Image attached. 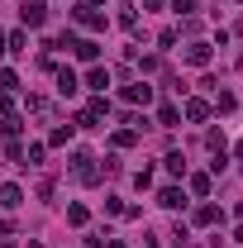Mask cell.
Segmentation results:
<instances>
[{"label":"cell","mask_w":243,"mask_h":248,"mask_svg":"<svg viewBox=\"0 0 243 248\" xmlns=\"http://www.w3.org/2000/svg\"><path fill=\"white\" fill-rule=\"evenodd\" d=\"M72 177H76V182H86V186L100 182V167H95V157L86 153V148H81V153H72Z\"/></svg>","instance_id":"obj_1"},{"label":"cell","mask_w":243,"mask_h":248,"mask_svg":"<svg viewBox=\"0 0 243 248\" xmlns=\"http://www.w3.org/2000/svg\"><path fill=\"white\" fill-rule=\"evenodd\" d=\"M72 19H76L81 29H105V15H100L95 5H76V10H72Z\"/></svg>","instance_id":"obj_2"},{"label":"cell","mask_w":243,"mask_h":248,"mask_svg":"<svg viewBox=\"0 0 243 248\" xmlns=\"http://www.w3.org/2000/svg\"><path fill=\"white\" fill-rule=\"evenodd\" d=\"M124 100H129V105H148L152 86H148V81H129V86H124Z\"/></svg>","instance_id":"obj_3"},{"label":"cell","mask_w":243,"mask_h":248,"mask_svg":"<svg viewBox=\"0 0 243 248\" xmlns=\"http://www.w3.org/2000/svg\"><path fill=\"white\" fill-rule=\"evenodd\" d=\"M19 19H24L29 29H43V24H48V10H43V5L33 0V5H24V10H19Z\"/></svg>","instance_id":"obj_4"},{"label":"cell","mask_w":243,"mask_h":248,"mask_svg":"<svg viewBox=\"0 0 243 248\" xmlns=\"http://www.w3.org/2000/svg\"><path fill=\"white\" fill-rule=\"evenodd\" d=\"M157 205H162V210H177V205H186L182 186H162V191H157Z\"/></svg>","instance_id":"obj_5"},{"label":"cell","mask_w":243,"mask_h":248,"mask_svg":"<svg viewBox=\"0 0 243 248\" xmlns=\"http://www.w3.org/2000/svg\"><path fill=\"white\" fill-rule=\"evenodd\" d=\"M72 53H76L81 62H95V58H100V43H95V38H76V48H72Z\"/></svg>","instance_id":"obj_6"},{"label":"cell","mask_w":243,"mask_h":248,"mask_svg":"<svg viewBox=\"0 0 243 248\" xmlns=\"http://www.w3.org/2000/svg\"><path fill=\"white\" fill-rule=\"evenodd\" d=\"M76 86H81V81H76V72H72V67H58V91H62V95H76Z\"/></svg>","instance_id":"obj_7"},{"label":"cell","mask_w":243,"mask_h":248,"mask_svg":"<svg viewBox=\"0 0 243 248\" xmlns=\"http://www.w3.org/2000/svg\"><path fill=\"white\" fill-rule=\"evenodd\" d=\"M0 205H5V210H19V205H24V191H19V186H0Z\"/></svg>","instance_id":"obj_8"},{"label":"cell","mask_w":243,"mask_h":248,"mask_svg":"<svg viewBox=\"0 0 243 248\" xmlns=\"http://www.w3.org/2000/svg\"><path fill=\"white\" fill-rule=\"evenodd\" d=\"M186 62H191V67H205V62H210V43H191V48H186Z\"/></svg>","instance_id":"obj_9"},{"label":"cell","mask_w":243,"mask_h":248,"mask_svg":"<svg viewBox=\"0 0 243 248\" xmlns=\"http://www.w3.org/2000/svg\"><path fill=\"white\" fill-rule=\"evenodd\" d=\"M86 86H91V91H105V86H110V72H105V67H91V72H86Z\"/></svg>","instance_id":"obj_10"},{"label":"cell","mask_w":243,"mask_h":248,"mask_svg":"<svg viewBox=\"0 0 243 248\" xmlns=\"http://www.w3.org/2000/svg\"><path fill=\"white\" fill-rule=\"evenodd\" d=\"M186 120H210V105H205V100H186Z\"/></svg>","instance_id":"obj_11"},{"label":"cell","mask_w":243,"mask_h":248,"mask_svg":"<svg viewBox=\"0 0 243 248\" xmlns=\"http://www.w3.org/2000/svg\"><path fill=\"white\" fill-rule=\"evenodd\" d=\"M110 143H115V148H134V143H138V129H115Z\"/></svg>","instance_id":"obj_12"},{"label":"cell","mask_w":243,"mask_h":248,"mask_svg":"<svg viewBox=\"0 0 243 248\" xmlns=\"http://www.w3.org/2000/svg\"><path fill=\"white\" fill-rule=\"evenodd\" d=\"M177 120H182V110H177V105H162V110H157V124H162V129H172Z\"/></svg>","instance_id":"obj_13"},{"label":"cell","mask_w":243,"mask_h":248,"mask_svg":"<svg viewBox=\"0 0 243 248\" xmlns=\"http://www.w3.org/2000/svg\"><path fill=\"white\" fill-rule=\"evenodd\" d=\"M196 224H219V205H200L196 210Z\"/></svg>","instance_id":"obj_14"},{"label":"cell","mask_w":243,"mask_h":248,"mask_svg":"<svg viewBox=\"0 0 243 248\" xmlns=\"http://www.w3.org/2000/svg\"><path fill=\"white\" fill-rule=\"evenodd\" d=\"M24 48H29V38H24L19 29H15L10 38H5V53H24Z\"/></svg>","instance_id":"obj_15"},{"label":"cell","mask_w":243,"mask_h":248,"mask_svg":"<svg viewBox=\"0 0 243 248\" xmlns=\"http://www.w3.org/2000/svg\"><path fill=\"white\" fill-rule=\"evenodd\" d=\"M29 110H33V115H38V120H48V115H53V105H48L43 95H29Z\"/></svg>","instance_id":"obj_16"},{"label":"cell","mask_w":243,"mask_h":248,"mask_svg":"<svg viewBox=\"0 0 243 248\" xmlns=\"http://www.w3.org/2000/svg\"><path fill=\"white\" fill-rule=\"evenodd\" d=\"M86 219H91L86 205H67V224H86Z\"/></svg>","instance_id":"obj_17"},{"label":"cell","mask_w":243,"mask_h":248,"mask_svg":"<svg viewBox=\"0 0 243 248\" xmlns=\"http://www.w3.org/2000/svg\"><path fill=\"white\" fill-rule=\"evenodd\" d=\"M167 172H172V177H186V157L182 153H167Z\"/></svg>","instance_id":"obj_18"},{"label":"cell","mask_w":243,"mask_h":248,"mask_svg":"<svg viewBox=\"0 0 243 248\" xmlns=\"http://www.w3.org/2000/svg\"><path fill=\"white\" fill-rule=\"evenodd\" d=\"M214 110H224V115H229V110H234V95L224 91V86H219V91H214Z\"/></svg>","instance_id":"obj_19"},{"label":"cell","mask_w":243,"mask_h":248,"mask_svg":"<svg viewBox=\"0 0 243 248\" xmlns=\"http://www.w3.org/2000/svg\"><path fill=\"white\" fill-rule=\"evenodd\" d=\"M191 191H196V196H210V177H205V172H196V177H191Z\"/></svg>","instance_id":"obj_20"},{"label":"cell","mask_w":243,"mask_h":248,"mask_svg":"<svg viewBox=\"0 0 243 248\" xmlns=\"http://www.w3.org/2000/svg\"><path fill=\"white\" fill-rule=\"evenodd\" d=\"M120 24H124V29H134V24H138V15H134V5H120Z\"/></svg>","instance_id":"obj_21"},{"label":"cell","mask_w":243,"mask_h":248,"mask_svg":"<svg viewBox=\"0 0 243 248\" xmlns=\"http://www.w3.org/2000/svg\"><path fill=\"white\" fill-rule=\"evenodd\" d=\"M67 139H72V124H58V129H53V139H48V143H58V148H62V143H67Z\"/></svg>","instance_id":"obj_22"},{"label":"cell","mask_w":243,"mask_h":248,"mask_svg":"<svg viewBox=\"0 0 243 248\" xmlns=\"http://www.w3.org/2000/svg\"><path fill=\"white\" fill-rule=\"evenodd\" d=\"M15 86H19V77L15 72H0V91H15Z\"/></svg>","instance_id":"obj_23"},{"label":"cell","mask_w":243,"mask_h":248,"mask_svg":"<svg viewBox=\"0 0 243 248\" xmlns=\"http://www.w3.org/2000/svg\"><path fill=\"white\" fill-rule=\"evenodd\" d=\"M172 10H177V15H182V19H186V15L196 10V0H172Z\"/></svg>","instance_id":"obj_24"},{"label":"cell","mask_w":243,"mask_h":248,"mask_svg":"<svg viewBox=\"0 0 243 248\" xmlns=\"http://www.w3.org/2000/svg\"><path fill=\"white\" fill-rule=\"evenodd\" d=\"M100 248H124V239H110V244H100Z\"/></svg>","instance_id":"obj_25"},{"label":"cell","mask_w":243,"mask_h":248,"mask_svg":"<svg viewBox=\"0 0 243 248\" xmlns=\"http://www.w3.org/2000/svg\"><path fill=\"white\" fill-rule=\"evenodd\" d=\"M234 157H239V162H243V139H239V143H234Z\"/></svg>","instance_id":"obj_26"},{"label":"cell","mask_w":243,"mask_h":248,"mask_svg":"<svg viewBox=\"0 0 243 248\" xmlns=\"http://www.w3.org/2000/svg\"><path fill=\"white\" fill-rule=\"evenodd\" d=\"M5 234H10V219H0V239H5Z\"/></svg>","instance_id":"obj_27"},{"label":"cell","mask_w":243,"mask_h":248,"mask_svg":"<svg viewBox=\"0 0 243 248\" xmlns=\"http://www.w3.org/2000/svg\"><path fill=\"white\" fill-rule=\"evenodd\" d=\"M143 5H152V10H157V5H162V0H143Z\"/></svg>","instance_id":"obj_28"},{"label":"cell","mask_w":243,"mask_h":248,"mask_svg":"<svg viewBox=\"0 0 243 248\" xmlns=\"http://www.w3.org/2000/svg\"><path fill=\"white\" fill-rule=\"evenodd\" d=\"M234 239H239V244H243V224H239V234H234Z\"/></svg>","instance_id":"obj_29"},{"label":"cell","mask_w":243,"mask_h":248,"mask_svg":"<svg viewBox=\"0 0 243 248\" xmlns=\"http://www.w3.org/2000/svg\"><path fill=\"white\" fill-rule=\"evenodd\" d=\"M29 248H43V244H38V239H29Z\"/></svg>","instance_id":"obj_30"},{"label":"cell","mask_w":243,"mask_h":248,"mask_svg":"<svg viewBox=\"0 0 243 248\" xmlns=\"http://www.w3.org/2000/svg\"><path fill=\"white\" fill-rule=\"evenodd\" d=\"M0 53H5V33H0Z\"/></svg>","instance_id":"obj_31"},{"label":"cell","mask_w":243,"mask_h":248,"mask_svg":"<svg viewBox=\"0 0 243 248\" xmlns=\"http://www.w3.org/2000/svg\"><path fill=\"white\" fill-rule=\"evenodd\" d=\"M239 219H243V201H239Z\"/></svg>","instance_id":"obj_32"},{"label":"cell","mask_w":243,"mask_h":248,"mask_svg":"<svg viewBox=\"0 0 243 248\" xmlns=\"http://www.w3.org/2000/svg\"><path fill=\"white\" fill-rule=\"evenodd\" d=\"M86 5H100V0H86Z\"/></svg>","instance_id":"obj_33"}]
</instances>
